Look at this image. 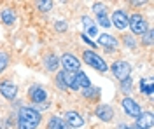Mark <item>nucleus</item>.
I'll return each mask as SVG.
<instances>
[{
	"mask_svg": "<svg viewBox=\"0 0 154 129\" xmlns=\"http://www.w3.org/2000/svg\"><path fill=\"white\" fill-rule=\"evenodd\" d=\"M98 92H100V89H93V87H88V89L82 91V94H84L86 98H95Z\"/></svg>",
	"mask_w": 154,
	"mask_h": 129,
	"instance_id": "5701e85b",
	"label": "nucleus"
},
{
	"mask_svg": "<svg viewBox=\"0 0 154 129\" xmlns=\"http://www.w3.org/2000/svg\"><path fill=\"white\" fill-rule=\"evenodd\" d=\"M28 98L32 99L33 103L40 105V103H44V101L48 99V92H46V89H44L42 86H33V87H30V91H28Z\"/></svg>",
	"mask_w": 154,
	"mask_h": 129,
	"instance_id": "0eeeda50",
	"label": "nucleus"
},
{
	"mask_svg": "<svg viewBox=\"0 0 154 129\" xmlns=\"http://www.w3.org/2000/svg\"><path fill=\"white\" fill-rule=\"evenodd\" d=\"M58 77L61 79V82H63V86L67 87V89H72V91H77L79 87H77V79H75V73L74 72H60L58 73Z\"/></svg>",
	"mask_w": 154,
	"mask_h": 129,
	"instance_id": "6e6552de",
	"label": "nucleus"
},
{
	"mask_svg": "<svg viewBox=\"0 0 154 129\" xmlns=\"http://www.w3.org/2000/svg\"><path fill=\"white\" fill-rule=\"evenodd\" d=\"M75 79H77V87H82V89L91 87V82H89V79H88V75L84 72H77Z\"/></svg>",
	"mask_w": 154,
	"mask_h": 129,
	"instance_id": "a211bd4d",
	"label": "nucleus"
},
{
	"mask_svg": "<svg viewBox=\"0 0 154 129\" xmlns=\"http://www.w3.org/2000/svg\"><path fill=\"white\" fill-rule=\"evenodd\" d=\"M37 5H38L40 10H46V12H48V10H51V7H53V2H51V0H46V2H38Z\"/></svg>",
	"mask_w": 154,
	"mask_h": 129,
	"instance_id": "b1692460",
	"label": "nucleus"
},
{
	"mask_svg": "<svg viewBox=\"0 0 154 129\" xmlns=\"http://www.w3.org/2000/svg\"><path fill=\"white\" fill-rule=\"evenodd\" d=\"M7 63H9V56L5 52H0V73L7 68Z\"/></svg>",
	"mask_w": 154,
	"mask_h": 129,
	"instance_id": "aec40b11",
	"label": "nucleus"
},
{
	"mask_svg": "<svg viewBox=\"0 0 154 129\" xmlns=\"http://www.w3.org/2000/svg\"><path fill=\"white\" fill-rule=\"evenodd\" d=\"M0 19L4 21L5 25H12V23L16 21V12L12 9H4L0 12Z\"/></svg>",
	"mask_w": 154,
	"mask_h": 129,
	"instance_id": "f3484780",
	"label": "nucleus"
},
{
	"mask_svg": "<svg viewBox=\"0 0 154 129\" xmlns=\"http://www.w3.org/2000/svg\"><path fill=\"white\" fill-rule=\"evenodd\" d=\"M98 45L105 47L107 51H112V49L117 47V40H116L112 35H109V33H100V35H98Z\"/></svg>",
	"mask_w": 154,
	"mask_h": 129,
	"instance_id": "ddd939ff",
	"label": "nucleus"
},
{
	"mask_svg": "<svg viewBox=\"0 0 154 129\" xmlns=\"http://www.w3.org/2000/svg\"><path fill=\"white\" fill-rule=\"evenodd\" d=\"M95 113H96V117L102 119L103 122H109V120H112V117H114V110H112L110 105H98Z\"/></svg>",
	"mask_w": 154,
	"mask_h": 129,
	"instance_id": "9b49d317",
	"label": "nucleus"
},
{
	"mask_svg": "<svg viewBox=\"0 0 154 129\" xmlns=\"http://www.w3.org/2000/svg\"><path fill=\"white\" fill-rule=\"evenodd\" d=\"M117 129H131V128H130V126H126V124H121Z\"/></svg>",
	"mask_w": 154,
	"mask_h": 129,
	"instance_id": "473e14b6",
	"label": "nucleus"
},
{
	"mask_svg": "<svg viewBox=\"0 0 154 129\" xmlns=\"http://www.w3.org/2000/svg\"><path fill=\"white\" fill-rule=\"evenodd\" d=\"M93 10L96 12V16H102V14H105V5L103 4H95L93 5Z\"/></svg>",
	"mask_w": 154,
	"mask_h": 129,
	"instance_id": "393cba45",
	"label": "nucleus"
},
{
	"mask_svg": "<svg viewBox=\"0 0 154 129\" xmlns=\"http://www.w3.org/2000/svg\"><path fill=\"white\" fill-rule=\"evenodd\" d=\"M54 28H56L58 31H65L67 30V23H65V21H58L56 25H54Z\"/></svg>",
	"mask_w": 154,
	"mask_h": 129,
	"instance_id": "cd10ccee",
	"label": "nucleus"
},
{
	"mask_svg": "<svg viewBox=\"0 0 154 129\" xmlns=\"http://www.w3.org/2000/svg\"><path fill=\"white\" fill-rule=\"evenodd\" d=\"M0 94H2L4 98H7V99H14L16 96H18V87H16L12 82L5 80V82L0 84Z\"/></svg>",
	"mask_w": 154,
	"mask_h": 129,
	"instance_id": "9d476101",
	"label": "nucleus"
},
{
	"mask_svg": "<svg viewBox=\"0 0 154 129\" xmlns=\"http://www.w3.org/2000/svg\"><path fill=\"white\" fill-rule=\"evenodd\" d=\"M82 60L86 61L89 66H93L95 70H100V72H107V63L98 54H95L93 51H84L82 52Z\"/></svg>",
	"mask_w": 154,
	"mask_h": 129,
	"instance_id": "f03ea898",
	"label": "nucleus"
},
{
	"mask_svg": "<svg viewBox=\"0 0 154 129\" xmlns=\"http://www.w3.org/2000/svg\"><path fill=\"white\" fill-rule=\"evenodd\" d=\"M125 44L126 45H130V47H135V42L130 39V37H125Z\"/></svg>",
	"mask_w": 154,
	"mask_h": 129,
	"instance_id": "c756f323",
	"label": "nucleus"
},
{
	"mask_svg": "<svg viewBox=\"0 0 154 129\" xmlns=\"http://www.w3.org/2000/svg\"><path fill=\"white\" fill-rule=\"evenodd\" d=\"M131 129H142V128H138V126H137V124H135V126H133V128H131Z\"/></svg>",
	"mask_w": 154,
	"mask_h": 129,
	"instance_id": "72a5a7b5",
	"label": "nucleus"
},
{
	"mask_svg": "<svg viewBox=\"0 0 154 129\" xmlns=\"http://www.w3.org/2000/svg\"><path fill=\"white\" fill-rule=\"evenodd\" d=\"M65 122L68 124V128H82L84 126V119L77 113V112H72V110H68L67 113H65Z\"/></svg>",
	"mask_w": 154,
	"mask_h": 129,
	"instance_id": "1a4fd4ad",
	"label": "nucleus"
},
{
	"mask_svg": "<svg viewBox=\"0 0 154 129\" xmlns=\"http://www.w3.org/2000/svg\"><path fill=\"white\" fill-rule=\"evenodd\" d=\"M121 105H123V110H125L130 117H135V119H137V117L142 113L140 105H138L135 99H131V98H125L123 101H121Z\"/></svg>",
	"mask_w": 154,
	"mask_h": 129,
	"instance_id": "423d86ee",
	"label": "nucleus"
},
{
	"mask_svg": "<svg viewBox=\"0 0 154 129\" xmlns=\"http://www.w3.org/2000/svg\"><path fill=\"white\" fill-rule=\"evenodd\" d=\"M56 84L60 86V89H67V87L63 86V82H61V79H60V77H56Z\"/></svg>",
	"mask_w": 154,
	"mask_h": 129,
	"instance_id": "2f4dec72",
	"label": "nucleus"
},
{
	"mask_svg": "<svg viewBox=\"0 0 154 129\" xmlns=\"http://www.w3.org/2000/svg\"><path fill=\"white\" fill-rule=\"evenodd\" d=\"M128 25H130L131 31L137 33V35H144L145 31H147V23H145L142 14H131L128 18Z\"/></svg>",
	"mask_w": 154,
	"mask_h": 129,
	"instance_id": "7ed1b4c3",
	"label": "nucleus"
},
{
	"mask_svg": "<svg viewBox=\"0 0 154 129\" xmlns=\"http://www.w3.org/2000/svg\"><path fill=\"white\" fill-rule=\"evenodd\" d=\"M48 126H49V129H70L67 122H65L63 119H60L58 115H54V117H51V119H49Z\"/></svg>",
	"mask_w": 154,
	"mask_h": 129,
	"instance_id": "dca6fc26",
	"label": "nucleus"
},
{
	"mask_svg": "<svg viewBox=\"0 0 154 129\" xmlns=\"http://www.w3.org/2000/svg\"><path fill=\"white\" fill-rule=\"evenodd\" d=\"M152 37H154V31L152 30H147L144 33V44H145V45H151V44H152Z\"/></svg>",
	"mask_w": 154,
	"mask_h": 129,
	"instance_id": "4be33fe9",
	"label": "nucleus"
},
{
	"mask_svg": "<svg viewBox=\"0 0 154 129\" xmlns=\"http://www.w3.org/2000/svg\"><path fill=\"white\" fill-rule=\"evenodd\" d=\"M82 40H84V42H86L88 45H91V47H95V44H93V42H91V39H88L86 35H82Z\"/></svg>",
	"mask_w": 154,
	"mask_h": 129,
	"instance_id": "7c9ffc66",
	"label": "nucleus"
},
{
	"mask_svg": "<svg viewBox=\"0 0 154 129\" xmlns=\"http://www.w3.org/2000/svg\"><path fill=\"white\" fill-rule=\"evenodd\" d=\"M40 124V113L32 107H23L19 110L18 129H35Z\"/></svg>",
	"mask_w": 154,
	"mask_h": 129,
	"instance_id": "f257e3e1",
	"label": "nucleus"
},
{
	"mask_svg": "<svg viewBox=\"0 0 154 129\" xmlns=\"http://www.w3.org/2000/svg\"><path fill=\"white\" fill-rule=\"evenodd\" d=\"M152 91H154V80L152 79L140 80V92H144L147 96H152Z\"/></svg>",
	"mask_w": 154,
	"mask_h": 129,
	"instance_id": "2eb2a0df",
	"label": "nucleus"
},
{
	"mask_svg": "<svg viewBox=\"0 0 154 129\" xmlns=\"http://www.w3.org/2000/svg\"><path fill=\"white\" fill-rule=\"evenodd\" d=\"M84 35H86L88 39H89V37H98L100 33H98V30H96V26L93 25L91 28H88V30H86V33H84Z\"/></svg>",
	"mask_w": 154,
	"mask_h": 129,
	"instance_id": "bb28decb",
	"label": "nucleus"
},
{
	"mask_svg": "<svg viewBox=\"0 0 154 129\" xmlns=\"http://www.w3.org/2000/svg\"><path fill=\"white\" fill-rule=\"evenodd\" d=\"M137 126L142 129H151L152 128V113L151 112H142L137 117Z\"/></svg>",
	"mask_w": 154,
	"mask_h": 129,
	"instance_id": "4468645a",
	"label": "nucleus"
},
{
	"mask_svg": "<svg viewBox=\"0 0 154 129\" xmlns=\"http://www.w3.org/2000/svg\"><path fill=\"white\" fill-rule=\"evenodd\" d=\"M112 23H114L116 28L125 30L126 26H128V16H126L125 10H114V14H112ZM112 23H110V25H112Z\"/></svg>",
	"mask_w": 154,
	"mask_h": 129,
	"instance_id": "f8f14e48",
	"label": "nucleus"
},
{
	"mask_svg": "<svg viewBox=\"0 0 154 129\" xmlns=\"http://www.w3.org/2000/svg\"><path fill=\"white\" fill-rule=\"evenodd\" d=\"M98 25H102V26L109 28V26H110V21H109V18H107L105 14H102V16H98Z\"/></svg>",
	"mask_w": 154,
	"mask_h": 129,
	"instance_id": "a878e982",
	"label": "nucleus"
},
{
	"mask_svg": "<svg viewBox=\"0 0 154 129\" xmlns=\"http://www.w3.org/2000/svg\"><path fill=\"white\" fill-rule=\"evenodd\" d=\"M121 89L125 91V92H130V91H131V77L121 80Z\"/></svg>",
	"mask_w": 154,
	"mask_h": 129,
	"instance_id": "412c9836",
	"label": "nucleus"
},
{
	"mask_svg": "<svg viewBox=\"0 0 154 129\" xmlns=\"http://www.w3.org/2000/svg\"><path fill=\"white\" fill-rule=\"evenodd\" d=\"M58 65H60L58 56H54V54H49L48 58H46V68H48L49 72H54V70H58Z\"/></svg>",
	"mask_w": 154,
	"mask_h": 129,
	"instance_id": "6ab92c4d",
	"label": "nucleus"
},
{
	"mask_svg": "<svg viewBox=\"0 0 154 129\" xmlns=\"http://www.w3.org/2000/svg\"><path fill=\"white\" fill-rule=\"evenodd\" d=\"M82 25L86 26V30H88V28H91V26H93V21L89 19L88 16H82Z\"/></svg>",
	"mask_w": 154,
	"mask_h": 129,
	"instance_id": "c85d7f7f",
	"label": "nucleus"
},
{
	"mask_svg": "<svg viewBox=\"0 0 154 129\" xmlns=\"http://www.w3.org/2000/svg\"><path fill=\"white\" fill-rule=\"evenodd\" d=\"M130 72H131V66H130L128 61H116L114 65H112V73L119 80L128 79L130 77Z\"/></svg>",
	"mask_w": 154,
	"mask_h": 129,
	"instance_id": "39448f33",
	"label": "nucleus"
},
{
	"mask_svg": "<svg viewBox=\"0 0 154 129\" xmlns=\"http://www.w3.org/2000/svg\"><path fill=\"white\" fill-rule=\"evenodd\" d=\"M60 65L65 68V72H74V73H77V72H79V68H81V61L77 60L74 54H68V52L61 56Z\"/></svg>",
	"mask_w": 154,
	"mask_h": 129,
	"instance_id": "20e7f679",
	"label": "nucleus"
}]
</instances>
